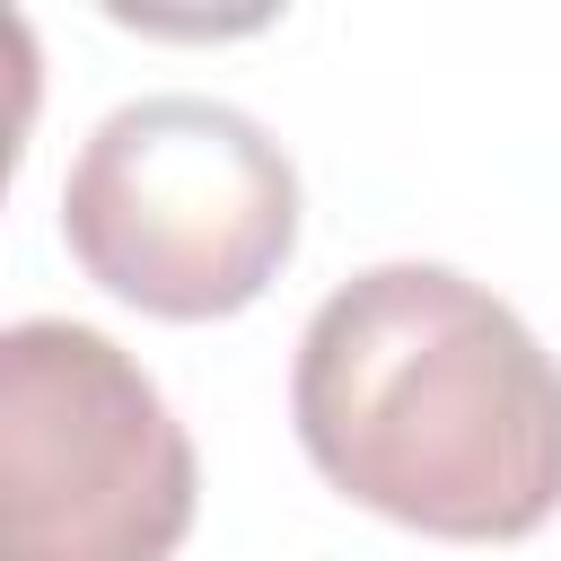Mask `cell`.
Segmentation results:
<instances>
[{"label": "cell", "instance_id": "6da1fadb", "mask_svg": "<svg viewBox=\"0 0 561 561\" xmlns=\"http://www.w3.org/2000/svg\"><path fill=\"white\" fill-rule=\"evenodd\" d=\"M307 465L438 543H517L561 508V359L456 263H368L298 333Z\"/></svg>", "mask_w": 561, "mask_h": 561}, {"label": "cell", "instance_id": "7a4b0ae2", "mask_svg": "<svg viewBox=\"0 0 561 561\" xmlns=\"http://www.w3.org/2000/svg\"><path fill=\"white\" fill-rule=\"evenodd\" d=\"M61 245L105 298L158 324H219L298 254V167L228 96H131L61 175Z\"/></svg>", "mask_w": 561, "mask_h": 561}, {"label": "cell", "instance_id": "3957f363", "mask_svg": "<svg viewBox=\"0 0 561 561\" xmlns=\"http://www.w3.org/2000/svg\"><path fill=\"white\" fill-rule=\"evenodd\" d=\"M202 465L158 377L96 324L0 333V561H175Z\"/></svg>", "mask_w": 561, "mask_h": 561}]
</instances>
